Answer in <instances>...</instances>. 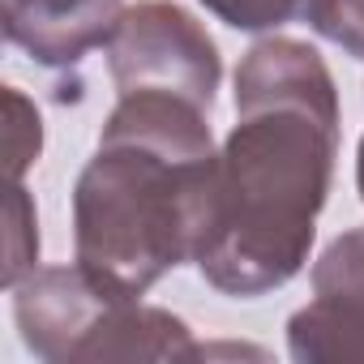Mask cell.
Listing matches in <instances>:
<instances>
[{
  "mask_svg": "<svg viewBox=\"0 0 364 364\" xmlns=\"http://www.w3.org/2000/svg\"><path fill=\"white\" fill-rule=\"evenodd\" d=\"M338 90L317 48L270 35L236 69V129L215 154L193 266L232 300L287 287L317 240L334 159Z\"/></svg>",
  "mask_w": 364,
  "mask_h": 364,
  "instance_id": "cell-1",
  "label": "cell"
},
{
  "mask_svg": "<svg viewBox=\"0 0 364 364\" xmlns=\"http://www.w3.org/2000/svg\"><path fill=\"white\" fill-rule=\"evenodd\" d=\"M215 154L206 107L159 90L120 95L73 185L77 266L116 296L141 300L163 274L193 262Z\"/></svg>",
  "mask_w": 364,
  "mask_h": 364,
  "instance_id": "cell-2",
  "label": "cell"
},
{
  "mask_svg": "<svg viewBox=\"0 0 364 364\" xmlns=\"http://www.w3.org/2000/svg\"><path fill=\"white\" fill-rule=\"evenodd\" d=\"M107 52V73L116 95L159 90L189 99L198 107H215V90L223 82V60L210 31L171 0H137L124 9Z\"/></svg>",
  "mask_w": 364,
  "mask_h": 364,
  "instance_id": "cell-3",
  "label": "cell"
},
{
  "mask_svg": "<svg viewBox=\"0 0 364 364\" xmlns=\"http://www.w3.org/2000/svg\"><path fill=\"white\" fill-rule=\"evenodd\" d=\"M129 300L103 287L86 266H48L31 270L14 287V321L22 343L43 364H86L107 313Z\"/></svg>",
  "mask_w": 364,
  "mask_h": 364,
  "instance_id": "cell-4",
  "label": "cell"
},
{
  "mask_svg": "<svg viewBox=\"0 0 364 364\" xmlns=\"http://www.w3.org/2000/svg\"><path fill=\"white\" fill-rule=\"evenodd\" d=\"M124 18V0H0L5 39L43 69H77L107 48Z\"/></svg>",
  "mask_w": 364,
  "mask_h": 364,
  "instance_id": "cell-5",
  "label": "cell"
},
{
  "mask_svg": "<svg viewBox=\"0 0 364 364\" xmlns=\"http://www.w3.org/2000/svg\"><path fill=\"white\" fill-rule=\"evenodd\" d=\"M287 351L296 364H364V300L313 296L287 321Z\"/></svg>",
  "mask_w": 364,
  "mask_h": 364,
  "instance_id": "cell-6",
  "label": "cell"
},
{
  "mask_svg": "<svg viewBox=\"0 0 364 364\" xmlns=\"http://www.w3.org/2000/svg\"><path fill=\"white\" fill-rule=\"evenodd\" d=\"M313 296L364 300V228H351L326 245V253L313 262Z\"/></svg>",
  "mask_w": 364,
  "mask_h": 364,
  "instance_id": "cell-7",
  "label": "cell"
},
{
  "mask_svg": "<svg viewBox=\"0 0 364 364\" xmlns=\"http://www.w3.org/2000/svg\"><path fill=\"white\" fill-rule=\"evenodd\" d=\"M202 9L215 14L223 26L245 35H266L287 22H309L317 0H202Z\"/></svg>",
  "mask_w": 364,
  "mask_h": 364,
  "instance_id": "cell-8",
  "label": "cell"
},
{
  "mask_svg": "<svg viewBox=\"0 0 364 364\" xmlns=\"http://www.w3.org/2000/svg\"><path fill=\"white\" fill-rule=\"evenodd\" d=\"M5 154H9V180H22L31 171V163H39L43 150V120L39 107L18 90L5 86Z\"/></svg>",
  "mask_w": 364,
  "mask_h": 364,
  "instance_id": "cell-9",
  "label": "cell"
},
{
  "mask_svg": "<svg viewBox=\"0 0 364 364\" xmlns=\"http://www.w3.org/2000/svg\"><path fill=\"white\" fill-rule=\"evenodd\" d=\"M5 287L14 291L39 262V219L22 189V180H9V240H5Z\"/></svg>",
  "mask_w": 364,
  "mask_h": 364,
  "instance_id": "cell-10",
  "label": "cell"
},
{
  "mask_svg": "<svg viewBox=\"0 0 364 364\" xmlns=\"http://www.w3.org/2000/svg\"><path fill=\"white\" fill-rule=\"evenodd\" d=\"M309 26L347 56L364 60V0H317Z\"/></svg>",
  "mask_w": 364,
  "mask_h": 364,
  "instance_id": "cell-11",
  "label": "cell"
},
{
  "mask_svg": "<svg viewBox=\"0 0 364 364\" xmlns=\"http://www.w3.org/2000/svg\"><path fill=\"white\" fill-rule=\"evenodd\" d=\"M355 189H360V202H364V137L355 146Z\"/></svg>",
  "mask_w": 364,
  "mask_h": 364,
  "instance_id": "cell-12",
  "label": "cell"
}]
</instances>
